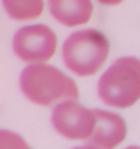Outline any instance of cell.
<instances>
[{
	"mask_svg": "<svg viewBox=\"0 0 140 149\" xmlns=\"http://www.w3.org/2000/svg\"><path fill=\"white\" fill-rule=\"evenodd\" d=\"M124 0H98V3L103 6H117L121 3Z\"/></svg>",
	"mask_w": 140,
	"mask_h": 149,
	"instance_id": "cell-10",
	"label": "cell"
},
{
	"mask_svg": "<svg viewBox=\"0 0 140 149\" xmlns=\"http://www.w3.org/2000/svg\"><path fill=\"white\" fill-rule=\"evenodd\" d=\"M26 141L17 133L0 130V148H28Z\"/></svg>",
	"mask_w": 140,
	"mask_h": 149,
	"instance_id": "cell-9",
	"label": "cell"
},
{
	"mask_svg": "<svg viewBox=\"0 0 140 149\" xmlns=\"http://www.w3.org/2000/svg\"><path fill=\"white\" fill-rule=\"evenodd\" d=\"M95 115L93 130L83 141L84 148L111 149L121 145L127 136L125 120L115 112L93 109Z\"/></svg>",
	"mask_w": 140,
	"mask_h": 149,
	"instance_id": "cell-6",
	"label": "cell"
},
{
	"mask_svg": "<svg viewBox=\"0 0 140 149\" xmlns=\"http://www.w3.org/2000/svg\"><path fill=\"white\" fill-rule=\"evenodd\" d=\"M20 89L28 101L42 107H54L60 101L80 97L76 81L55 66L28 64L20 74Z\"/></svg>",
	"mask_w": 140,
	"mask_h": 149,
	"instance_id": "cell-1",
	"label": "cell"
},
{
	"mask_svg": "<svg viewBox=\"0 0 140 149\" xmlns=\"http://www.w3.org/2000/svg\"><path fill=\"white\" fill-rule=\"evenodd\" d=\"M12 48L14 54L25 63H46L56 53V33L45 24L26 25L15 32Z\"/></svg>",
	"mask_w": 140,
	"mask_h": 149,
	"instance_id": "cell-5",
	"label": "cell"
},
{
	"mask_svg": "<svg viewBox=\"0 0 140 149\" xmlns=\"http://www.w3.org/2000/svg\"><path fill=\"white\" fill-rule=\"evenodd\" d=\"M6 12L15 21L37 19L44 10V0H2Z\"/></svg>",
	"mask_w": 140,
	"mask_h": 149,
	"instance_id": "cell-8",
	"label": "cell"
},
{
	"mask_svg": "<svg viewBox=\"0 0 140 149\" xmlns=\"http://www.w3.org/2000/svg\"><path fill=\"white\" fill-rule=\"evenodd\" d=\"M51 17L67 28L88 23L93 14L92 0H47Z\"/></svg>",
	"mask_w": 140,
	"mask_h": 149,
	"instance_id": "cell-7",
	"label": "cell"
},
{
	"mask_svg": "<svg viewBox=\"0 0 140 149\" xmlns=\"http://www.w3.org/2000/svg\"><path fill=\"white\" fill-rule=\"evenodd\" d=\"M51 123L61 137L84 141L93 130L94 110L85 107L78 100H64L53 107Z\"/></svg>",
	"mask_w": 140,
	"mask_h": 149,
	"instance_id": "cell-4",
	"label": "cell"
},
{
	"mask_svg": "<svg viewBox=\"0 0 140 149\" xmlns=\"http://www.w3.org/2000/svg\"><path fill=\"white\" fill-rule=\"evenodd\" d=\"M110 41L96 29H83L70 34L61 47L67 69L78 77H90L103 67L110 55Z\"/></svg>",
	"mask_w": 140,
	"mask_h": 149,
	"instance_id": "cell-3",
	"label": "cell"
},
{
	"mask_svg": "<svg viewBox=\"0 0 140 149\" xmlns=\"http://www.w3.org/2000/svg\"><path fill=\"white\" fill-rule=\"evenodd\" d=\"M98 95L105 105L128 109L140 100V58L123 56L107 67L98 81Z\"/></svg>",
	"mask_w": 140,
	"mask_h": 149,
	"instance_id": "cell-2",
	"label": "cell"
}]
</instances>
